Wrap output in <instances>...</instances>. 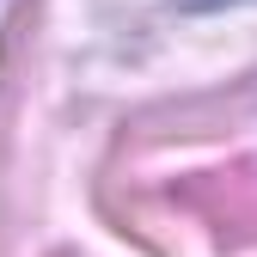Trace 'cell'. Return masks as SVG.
Returning <instances> with one entry per match:
<instances>
[{"mask_svg":"<svg viewBox=\"0 0 257 257\" xmlns=\"http://www.w3.org/2000/svg\"><path fill=\"white\" fill-rule=\"evenodd\" d=\"M55 257H68V251H55Z\"/></svg>","mask_w":257,"mask_h":257,"instance_id":"cell-2","label":"cell"},{"mask_svg":"<svg viewBox=\"0 0 257 257\" xmlns=\"http://www.w3.org/2000/svg\"><path fill=\"white\" fill-rule=\"evenodd\" d=\"M178 196L214 220V233L227 245H251L257 239V166H233V172H202L190 178Z\"/></svg>","mask_w":257,"mask_h":257,"instance_id":"cell-1","label":"cell"}]
</instances>
